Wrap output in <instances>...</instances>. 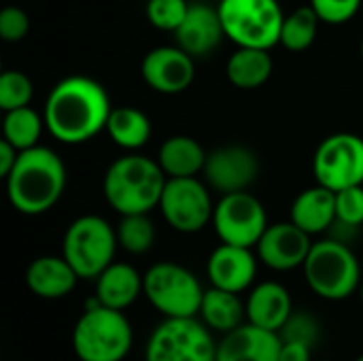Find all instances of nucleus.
<instances>
[{
	"label": "nucleus",
	"mask_w": 363,
	"mask_h": 361,
	"mask_svg": "<svg viewBox=\"0 0 363 361\" xmlns=\"http://www.w3.org/2000/svg\"><path fill=\"white\" fill-rule=\"evenodd\" d=\"M113 106L102 83L72 74L62 79L47 96L43 117L49 134L64 145H81L106 130Z\"/></svg>",
	"instance_id": "obj_1"
},
{
	"label": "nucleus",
	"mask_w": 363,
	"mask_h": 361,
	"mask_svg": "<svg viewBox=\"0 0 363 361\" xmlns=\"http://www.w3.org/2000/svg\"><path fill=\"white\" fill-rule=\"evenodd\" d=\"M66 179V166L53 149L36 145L19 151L17 164L4 179L9 202L21 215H43L60 202Z\"/></svg>",
	"instance_id": "obj_2"
},
{
	"label": "nucleus",
	"mask_w": 363,
	"mask_h": 361,
	"mask_svg": "<svg viewBox=\"0 0 363 361\" xmlns=\"http://www.w3.org/2000/svg\"><path fill=\"white\" fill-rule=\"evenodd\" d=\"M168 177L157 164L147 155H121L104 172L102 191L113 211L119 215L151 213L160 206Z\"/></svg>",
	"instance_id": "obj_3"
},
{
	"label": "nucleus",
	"mask_w": 363,
	"mask_h": 361,
	"mask_svg": "<svg viewBox=\"0 0 363 361\" xmlns=\"http://www.w3.org/2000/svg\"><path fill=\"white\" fill-rule=\"evenodd\" d=\"M302 268L311 291L330 302L351 298L362 285V266L357 255L347 243L336 238L313 243Z\"/></svg>",
	"instance_id": "obj_4"
},
{
	"label": "nucleus",
	"mask_w": 363,
	"mask_h": 361,
	"mask_svg": "<svg viewBox=\"0 0 363 361\" xmlns=\"http://www.w3.org/2000/svg\"><path fill=\"white\" fill-rule=\"evenodd\" d=\"M134 343V332L123 315L108 306L85 309L72 328V351L79 361H123Z\"/></svg>",
	"instance_id": "obj_5"
},
{
	"label": "nucleus",
	"mask_w": 363,
	"mask_h": 361,
	"mask_svg": "<svg viewBox=\"0 0 363 361\" xmlns=\"http://www.w3.org/2000/svg\"><path fill=\"white\" fill-rule=\"evenodd\" d=\"M117 247V230L100 215L77 217L62 238V255L79 279L96 281L115 262Z\"/></svg>",
	"instance_id": "obj_6"
},
{
	"label": "nucleus",
	"mask_w": 363,
	"mask_h": 361,
	"mask_svg": "<svg viewBox=\"0 0 363 361\" xmlns=\"http://www.w3.org/2000/svg\"><path fill=\"white\" fill-rule=\"evenodd\" d=\"M217 11L225 38L234 45L255 49L281 45L285 13L279 0H221Z\"/></svg>",
	"instance_id": "obj_7"
},
{
	"label": "nucleus",
	"mask_w": 363,
	"mask_h": 361,
	"mask_svg": "<svg viewBox=\"0 0 363 361\" xmlns=\"http://www.w3.org/2000/svg\"><path fill=\"white\" fill-rule=\"evenodd\" d=\"M143 279V296L160 315L168 319L198 317L204 289L189 268L174 262H157Z\"/></svg>",
	"instance_id": "obj_8"
},
{
	"label": "nucleus",
	"mask_w": 363,
	"mask_h": 361,
	"mask_svg": "<svg viewBox=\"0 0 363 361\" xmlns=\"http://www.w3.org/2000/svg\"><path fill=\"white\" fill-rule=\"evenodd\" d=\"M145 361H217V343L202 319H164L149 336Z\"/></svg>",
	"instance_id": "obj_9"
},
{
	"label": "nucleus",
	"mask_w": 363,
	"mask_h": 361,
	"mask_svg": "<svg viewBox=\"0 0 363 361\" xmlns=\"http://www.w3.org/2000/svg\"><path fill=\"white\" fill-rule=\"evenodd\" d=\"M213 228L221 243L247 247H257L268 223V215L259 198L249 189L223 194L213 211Z\"/></svg>",
	"instance_id": "obj_10"
},
{
	"label": "nucleus",
	"mask_w": 363,
	"mask_h": 361,
	"mask_svg": "<svg viewBox=\"0 0 363 361\" xmlns=\"http://www.w3.org/2000/svg\"><path fill=\"white\" fill-rule=\"evenodd\" d=\"M313 172L319 185L340 191L363 185V138L338 132L323 138L313 155Z\"/></svg>",
	"instance_id": "obj_11"
},
{
	"label": "nucleus",
	"mask_w": 363,
	"mask_h": 361,
	"mask_svg": "<svg viewBox=\"0 0 363 361\" xmlns=\"http://www.w3.org/2000/svg\"><path fill=\"white\" fill-rule=\"evenodd\" d=\"M157 209L172 230L196 234L213 221L215 204L198 177H183L166 181Z\"/></svg>",
	"instance_id": "obj_12"
},
{
	"label": "nucleus",
	"mask_w": 363,
	"mask_h": 361,
	"mask_svg": "<svg viewBox=\"0 0 363 361\" xmlns=\"http://www.w3.org/2000/svg\"><path fill=\"white\" fill-rule=\"evenodd\" d=\"M259 177V160L245 145H223L208 153L204 179L208 187L223 194L247 191Z\"/></svg>",
	"instance_id": "obj_13"
},
{
	"label": "nucleus",
	"mask_w": 363,
	"mask_h": 361,
	"mask_svg": "<svg viewBox=\"0 0 363 361\" xmlns=\"http://www.w3.org/2000/svg\"><path fill=\"white\" fill-rule=\"evenodd\" d=\"M311 249V234L298 228L291 219L268 226L255 247L259 262L274 272H289L304 266Z\"/></svg>",
	"instance_id": "obj_14"
},
{
	"label": "nucleus",
	"mask_w": 363,
	"mask_h": 361,
	"mask_svg": "<svg viewBox=\"0 0 363 361\" xmlns=\"http://www.w3.org/2000/svg\"><path fill=\"white\" fill-rule=\"evenodd\" d=\"M140 74L153 91H160L166 96L181 94L189 89V85L194 83V77H196L194 55H189L179 45L155 47L143 57Z\"/></svg>",
	"instance_id": "obj_15"
},
{
	"label": "nucleus",
	"mask_w": 363,
	"mask_h": 361,
	"mask_svg": "<svg viewBox=\"0 0 363 361\" xmlns=\"http://www.w3.org/2000/svg\"><path fill=\"white\" fill-rule=\"evenodd\" d=\"M255 253L247 247H236L221 243L206 262V274L213 287L242 294L247 291L257 277Z\"/></svg>",
	"instance_id": "obj_16"
},
{
	"label": "nucleus",
	"mask_w": 363,
	"mask_h": 361,
	"mask_svg": "<svg viewBox=\"0 0 363 361\" xmlns=\"http://www.w3.org/2000/svg\"><path fill=\"white\" fill-rule=\"evenodd\" d=\"M281 345L279 332L242 323L217 343V361H279Z\"/></svg>",
	"instance_id": "obj_17"
},
{
	"label": "nucleus",
	"mask_w": 363,
	"mask_h": 361,
	"mask_svg": "<svg viewBox=\"0 0 363 361\" xmlns=\"http://www.w3.org/2000/svg\"><path fill=\"white\" fill-rule=\"evenodd\" d=\"M174 34L177 45L194 57L208 55L225 36L219 11L208 4H189V11Z\"/></svg>",
	"instance_id": "obj_18"
},
{
	"label": "nucleus",
	"mask_w": 363,
	"mask_h": 361,
	"mask_svg": "<svg viewBox=\"0 0 363 361\" xmlns=\"http://www.w3.org/2000/svg\"><path fill=\"white\" fill-rule=\"evenodd\" d=\"M247 323H253L268 332H279L294 313L291 294L277 281H264L249 291L245 302Z\"/></svg>",
	"instance_id": "obj_19"
},
{
	"label": "nucleus",
	"mask_w": 363,
	"mask_h": 361,
	"mask_svg": "<svg viewBox=\"0 0 363 361\" xmlns=\"http://www.w3.org/2000/svg\"><path fill=\"white\" fill-rule=\"evenodd\" d=\"M79 274L64 255H40L26 268V287L43 300H60L74 291Z\"/></svg>",
	"instance_id": "obj_20"
},
{
	"label": "nucleus",
	"mask_w": 363,
	"mask_h": 361,
	"mask_svg": "<svg viewBox=\"0 0 363 361\" xmlns=\"http://www.w3.org/2000/svg\"><path fill=\"white\" fill-rule=\"evenodd\" d=\"M145 279L143 274L125 262H113L98 279L94 296L100 300L102 306L125 311L143 296Z\"/></svg>",
	"instance_id": "obj_21"
},
{
	"label": "nucleus",
	"mask_w": 363,
	"mask_h": 361,
	"mask_svg": "<svg viewBox=\"0 0 363 361\" xmlns=\"http://www.w3.org/2000/svg\"><path fill=\"white\" fill-rule=\"evenodd\" d=\"M291 221L311 236L332 230L336 221V191L319 183L304 189L291 204Z\"/></svg>",
	"instance_id": "obj_22"
},
{
	"label": "nucleus",
	"mask_w": 363,
	"mask_h": 361,
	"mask_svg": "<svg viewBox=\"0 0 363 361\" xmlns=\"http://www.w3.org/2000/svg\"><path fill=\"white\" fill-rule=\"evenodd\" d=\"M208 153L204 147L185 134L170 136L162 143L157 151V164L166 172L168 179H183V177H198L204 172Z\"/></svg>",
	"instance_id": "obj_23"
},
{
	"label": "nucleus",
	"mask_w": 363,
	"mask_h": 361,
	"mask_svg": "<svg viewBox=\"0 0 363 361\" xmlns=\"http://www.w3.org/2000/svg\"><path fill=\"white\" fill-rule=\"evenodd\" d=\"M198 315L211 332L219 334H228L247 323V306L240 300V294L219 287H211L204 291Z\"/></svg>",
	"instance_id": "obj_24"
},
{
	"label": "nucleus",
	"mask_w": 363,
	"mask_h": 361,
	"mask_svg": "<svg viewBox=\"0 0 363 361\" xmlns=\"http://www.w3.org/2000/svg\"><path fill=\"white\" fill-rule=\"evenodd\" d=\"M274 70V62L270 49H255V47H238L225 64L228 81L238 89H257L262 87Z\"/></svg>",
	"instance_id": "obj_25"
},
{
	"label": "nucleus",
	"mask_w": 363,
	"mask_h": 361,
	"mask_svg": "<svg viewBox=\"0 0 363 361\" xmlns=\"http://www.w3.org/2000/svg\"><path fill=\"white\" fill-rule=\"evenodd\" d=\"M104 132L117 147H121L125 151H136L149 143L151 121L140 109L119 106V109L111 111Z\"/></svg>",
	"instance_id": "obj_26"
},
{
	"label": "nucleus",
	"mask_w": 363,
	"mask_h": 361,
	"mask_svg": "<svg viewBox=\"0 0 363 361\" xmlns=\"http://www.w3.org/2000/svg\"><path fill=\"white\" fill-rule=\"evenodd\" d=\"M45 117L36 113L32 106H21L4 113L2 121V138L9 140L15 149L26 151L38 145L40 134H43Z\"/></svg>",
	"instance_id": "obj_27"
},
{
	"label": "nucleus",
	"mask_w": 363,
	"mask_h": 361,
	"mask_svg": "<svg viewBox=\"0 0 363 361\" xmlns=\"http://www.w3.org/2000/svg\"><path fill=\"white\" fill-rule=\"evenodd\" d=\"M319 15L313 6H300L294 13L285 15L281 30V45L289 51H306L319 32Z\"/></svg>",
	"instance_id": "obj_28"
},
{
	"label": "nucleus",
	"mask_w": 363,
	"mask_h": 361,
	"mask_svg": "<svg viewBox=\"0 0 363 361\" xmlns=\"http://www.w3.org/2000/svg\"><path fill=\"white\" fill-rule=\"evenodd\" d=\"M117 240L125 253H147L155 245V226L149 219V213L121 215V221L117 226Z\"/></svg>",
	"instance_id": "obj_29"
},
{
	"label": "nucleus",
	"mask_w": 363,
	"mask_h": 361,
	"mask_svg": "<svg viewBox=\"0 0 363 361\" xmlns=\"http://www.w3.org/2000/svg\"><path fill=\"white\" fill-rule=\"evenodd\" d=\"M34 96V85L30 77L21 70H4L0 74V109L13 111L21 106H30Z\"/></svg>",
	"instance_id": "obj_30"
},
{
	"label": "nucleus",
	"mask_w": 363,
	"mask_h": 361,
	"mask_svg": "<svg viewBox=\"0 0 363 361\" xmlns=\"http://www.w3.org/2000/svg\"><path fill=\"white\" fill-rule=\"evenodd\" d=\"M189 11L187 0H149L147 19L151 26L164 32H177Z\"/></svg>",
	"instance_id": "obj_31"
},
{
	"label": "nucleus",
	"mask_w": 363,
	"mask_h": 361,
	"mask_svg": "<svg viewBox=\"0 0 363 361\" xmlns=\"http://www.w3.org/2000/svg\"><path fill=\"white\" fill-rule=\"evenodd\" d=\"M319 321L311 315V313H302V311H294L291 317L285 321V326L279 330L281 340H291V343H304L315 347V343L319 340Z\"/></svg>",
	"instance_id": "obj_32"
},
{
	"label": "nucleus",
	"mask_w": 363,
	"mask_h": 361,
	"mask_svg": "<svg viewBox=\"0 0 363 361\" xmlns=\"http://www.w3.org/2000/svg\"><path fill=\"white\" fill-rule=\"evenodd\" d=\"M336 221L349 228L363 226V185L336 191Z\"/></svg>",
	"instance_id": "obj_33"
},
{
	"label": "nucleus",
	"mask_w": 363,
	"mask_h": 361,
	"mask_svg": "<svg viewBox=\"0 0 363 361\" xmlns=\"http://www.w3.org/2000/svg\"><path fill=\"white\" fill-rule=\"evenodd\" d=\"M363 0H311V6L323 23L338 26L347 23L357 15Z\"/></svg>",
	"instance_id": "obj_34"
},
{
	"label": "nucleus",
	"mask_w": 363,
	"mask_h": 361,
	"mask_svg": "<svg viewBox=\"0 0 363 361\" xmlns=\"http://www.w3.org/2000/svg\"><path fill=\"white\" fill-rule=\"evenodd\" d=\"M30 32V17L19 6H4L0 11V36L6 43H19Z\"/></svg>",
	"instance_id": "obj_35"
},
{
	"label": "nucleus",
	"mask_w": 363,
	"mask_h": 361,
	"mask_svg": "<svg viewBox=\"0 0 363 361\" xmlns=\"http://www.w3.org/2000/svg\"><path fill=\"white\" fill-rule=\"evenodd\" d=\"M279 361H313V347L304 343L283 340Z\"/></svg>",
	"instance_id": "obj_36"
},
{
	"label": "nucleus",
	"mask_w": 363,
	"mask_h": 361,
	"mask_svg": "<svg viewBox=\"0 0 363 361\" xmlns=\"http://www.w3.org/2000/svg\"><path fill=\"white\" fill-rule=\"evenodd\" d=\"M19 157V149H15L9 140H0V177L6 179L9 172L13 170V166L17 164Z\"/></svg>",
	"instance_id": "obj_37"
},
{
	"label": "nucleus",
	"mask_w": 363,
	"mask_h": 361,
	"mask_svg": "<svg viewBox=\"0 0 363 361\" xmlns=\"http://www.w3.org/2000/svg\"><path fill=\"white\" fill-rule=\"evenodd\" d=\"M357 291H359V300H362V304H363V281H362V285H359V289H357Z\"/></svg>",
	"instance_id": "obj_38"
},
{
	"label": "nucleus",
	"mask_w": 363,
	"mask_h": 361,
	"mask_svg": "<svg viewBox=\"0 0 363 361\" xmlns=\"http://www.w3.org/2000/svg\"><path fill=\"white\" fill-rule=\"evenodd\" d=\"M353 361H363V353H362V355H359V357H357V360H353Z\"/></svg>",
	"instance_id": "obj_39"
},
{
	"label": "nucleus",
	"mask_w": 363,
	"mask_h": 361,
	"mask_svg": "<svg viewBox=\"0 0 363 361\" xmlns=\"http://www.w3.org/2000/svg\"><path fill=\"white\" fill-rule=\"evenodd\" d=\"M362 57H363V40H362Z\"/></svg>",
	"instance_id": "obj_40"
},
{
	"label": "nucleus",
	"mask_w": 363,
	"mask_h": 361,
	"mask_svg": "<svg viewBox=\"0 0 363 361\" xmlns=\"http://www.w3.org/2000/svg\"><path fill=\"white\" fill-rule=\"evenodd\" d=\"M319 361H334V360H319Z\"/></svg>",
	"instance_id": "obj_41"
}]
</instances>
